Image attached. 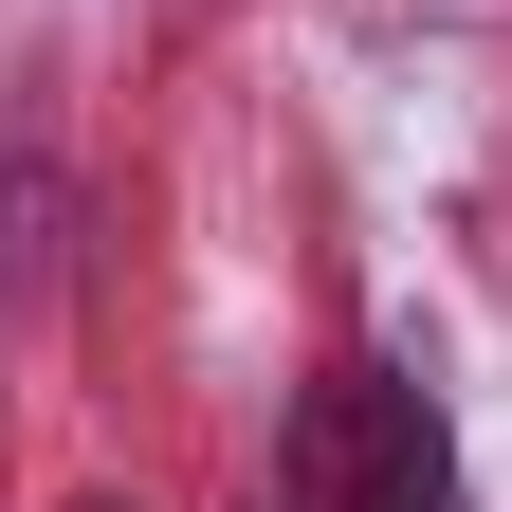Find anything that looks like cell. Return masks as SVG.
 <instances>
[{"label": "cell", "instance_id": "obj_1", "mask_svg": "<svg viewBox=\"0 0 512 512\" xmlns=\"http://www.w3.org/2000/svg\"><path fill=\"white\" fill-rule=\"evenodd\" d=\"M293 512H458V439L403 366H330L293 403Z\"/></svg>", "mask_w": 512, "mask_h": 512}]
</instances>
